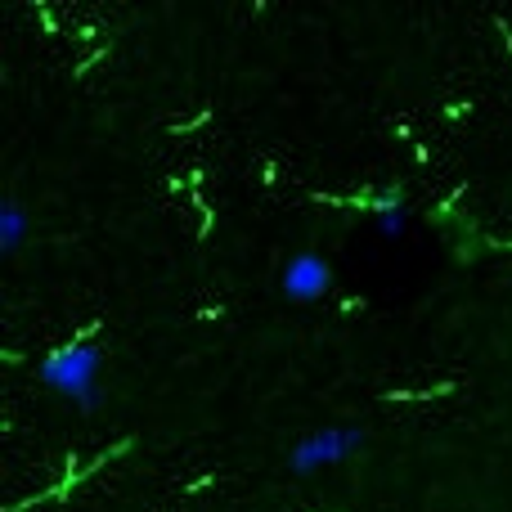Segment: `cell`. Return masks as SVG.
Listing matches in <instances>:
<instances>
[{"instance_id":"obj_1","label":"cell","mask_w":512,"mask_h":512,"mask_svg":"<svg viewBox=\"0 0 512 512\" xmlns=\"http://www.w3.org/2000/svg\"><path fill=\"white\" fill-rule=\"evenodd\" d=\"M95 378H99V346L95 342H63L41 360L45 387L77 400L81 409H95Z\"/></svg>"},{"instance_id":"obj_2","label":"cell","mask_w":512,"mask_h":512,"mask_svg":"<svg viewBox=\"0 0 512 512\" xmlns=\"http://www.w3.org/2000/svg\"><path fill=\"white\" fill-rule=\"evenodd\" d=\"M360 445H364V432H360V427H324V432L301 436L288 463H292V472L310 477V472H319V468H333V463L351 459Z\"/></svg>"},{"instance_id":"obj_3","label":"cell","mask_w":512,"mask_h":512,"mask_svg":"<svg viewBox=\"0 0 512 512\" xmlns=\"http://www.w3.org/2000/svg\"><path fill=\"white\" fill-rule=\"evenodd\" d=\"M328 288H333V270H328L324 256L297 252L283 265V292H288L292 301H319Z\"/></svg>"},{"instance_id":"obj_4","label":"cell","mask_w":512,"mask_h":512,"mask_svg":"<svg viewBox=\"0 0 512 512\" xmlns=\"http://www.w3.org/2000/svg\"><path fill=\"white\" fill-rule=\"evenodd\" d=\"M23 234H27L23 207H18V203H5V207H0V248H5V252H18Z\"/></svg>"},{"instance_id":"obj_5","label":"cell","mask_w":512,"mask_h":512,"mask_svg":"<svg viewBox=\"0 0 512 512\" xmlns=\"http://www.w3.org/2000/svg\"><path fill=\"white\" fill-rule=\"evenodd\" d=\"M373 216H378V234H387V239H396V234H405V225H409L405 203H400V207H382V212H373Z\"/></svg>"}]
</instances>
